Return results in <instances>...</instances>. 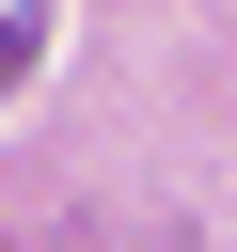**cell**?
I'll return each mask as SVG.
<instances>
[]
</instances>
